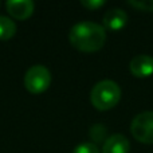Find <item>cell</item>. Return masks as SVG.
<instances>
[{
    "mask_svg": "<svg viewBox=\"0 0 153 153\" xmlns=\"http://www.w3.org/2000/svg\"><path fill=\"white\" fill-rule=\"evenodd\" d=\"M71 46L82 53H95L101 50L106 42V30L94 22H79L69 32Z\"/></svg>",
    "mask_w": 153,
    "mask_h": 153,
    "instance_id": "6da1fadb",
    "label": "cell"
},
{
    "mask_svg": "<svg viewBox=\"0 0 153 153\" xmlns=\"http://www.w3.org/2000/svg\"><path fill=\"white\" fill-rule=\"evenodd\" d=\"M121 100V87L110 79H103L93 86L90 91L91 105L97 110L106 111L113 109Z\"/></svg>",
    "mask_w": 153,
    "mask_h": 153,
    "instance_id": "7a4b0ae2",
    "label": "cell"
},
{
    "mask_svg": "<svg viewBox=\"0 0 153 153\" xmlns=\"http://www.w3.org/2000/svg\"><path fill=\"white\" fill-rule=\"evenodd\" d=\"M51 85V73L43 65H35L24 75V86L32 94L45 93Z\"/></svg>",
    "mask_w": 153,
    "mask_h": 153,
    "instance_id": "3957f363",
    "label": "cell"
},
{
    "mask_svg": "<svg viewBox=\"0 0 153 153\" xmlns=\"http://www.w3.org/2000/svg\"><path fill=\"white\" fill-rule=\"evenodd\" d=\"M130 133L141 144H153V111H143L132 120Z\"/></svg>",
    "mask_w": 153,
    "mask_h": 153,
    "instance_id": "277c9868",
    "label": "cell"
},
{
    "mask_svg": "<svg viewBox=\"0 0 153 153\" xmlns=\"http://www.w3.org/2000/svg\"><path fill=\"white\" fill-rule=\"evenodd\" d=\"M129 70L136 78H148L153 74V56L146 54L136 55L130 61Z\"/></svg>",
    "mask_w": 153,
    "mask_h": 153,
    "instance_id": "5b68a950",
    "label": "cell"
},
{
    "mask_svg": "<svg viewBox=\"0 0 153 153\" xmlns=\"http://www.w3.org/2000/svg\"><path fill=\"white\" fill-rule=\"evenodd\" d=\"M7 12L18 20H26L34 13L35 4L31 0H8L5 3Z\"/></svg>",
    "mask_w": 153,
    "mask_h": 153,
    "instance_id": "8992f818",
    "label": "cell"
},
{
    "mask_svg": "<svg viewBox=\"0 0 153 153\" xmlns=\"http://www.w3.org/2000/svg\"><path fill=\"white\" fill-rule=\"evenodd\" d=\"M128 23V15L121 8H111L103 15V27L110 31H120Z\"/></svg>",
    "mask_w": 153,
    "mask_h": 153,
    "instance_id": "52a82bcc",
    "label": "cell"
},
{
    "mask_svg": "<svg viewBox=\"0 0 153 153\" xmlns=\"http://www.w3.org/2000/svg\"><path fill=\"white\" fill-rule=\"evenodd\" d=\"M130 143L124 134H113L103 143L102 153H129Z\"/></svg>",
    "mask_w": 153,
    "mask_h": 153,
    "instance_id": "ba28073f",
    "label": "cell"
},
{
    "mask_svg": "<svg viewBox=\"0 0 153 153\" xmlns=\"http://www.w3.org/2000/svg\"><path fill=\"white\" fill-rule=\"evenodd\" d=\"M16 34V24L7 16H0V40H8Z\"/></svg>",
    "mask_w": 153,
    "mask_h": 153,
    "instance_id": "9c48e42d",
    "label": "cell"
},
{
    "mask_svg": "<svg viewBox=\"0 0 153 153\" xmlns=\"http://www.w3.org/2000/svg\"><path fill=\"white\" fill-rule=\"evenodd\" d=\"M89 134L91 140H94L95 143H101V141L106 140V128L101 124H95L91 126Z\"/></svg>",
    "mask_w": 153,
    "mask_h": 153,
    "instance_id": "30bf717a",
    "label": "cell"
},
{
    "mask_svg": "<svg viewBox=\"0 0 153 153\" xmlns=\"http://www.w3.org/2000/svg\"><path fill=\"white\" fill-rule=\"evenodd\" d=\"M128 4L138 11H153V0H130Z\"/></svg>",
    "mask_w": 153,
    "mask_h": 153,
    "instance_id": "8fae6325",
    "label": "cell"
},
{
    "mask_svg": "<svg viewBox=\"0 0 153 153\" xmlns=\"http://www.w3.org/2000/svg\"><path fill=\"white\" fill-rule=\"evenodd\" d=\"M73 153H100V149L94 143H82L75 146Z\"/></svg>",
    "mask_w": 153,
    "mask_h": 153,
    "instance_id": "7c38bea8",
    "label": "cell"
},
{
    "mask_svg": "<svg viewBox=\"0 0 153 153\" xmlns=\"http://www.w3.org/2000/svg\"><path fill=\"white\" fill-rule=\"evenodd\" d=\"M81 4L83 5L85 8H87V10L95 11V10H98V8L103 7L105 1H103V0H82Z\"/></svg>",
    "mask_w": 153,
    "mask_h": 153,
    "instance_id": "4fadbf2b",
    "label": "cell"
}]
</instances>
